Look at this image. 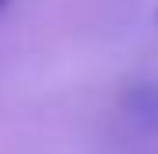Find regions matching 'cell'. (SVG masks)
<instances>
[{
	"mask_svg": "<svg viewBox=\"0 0 158 154\" xmlns=\"http://www.w3.org/2000/svg\"><path fill=\"white\" fill-rule=\"evenodd\" d=\"M0 4H4V0H0Z\"/></svg>",
	"mask_w": 158,
	"mask_h": 154,
	"instance_id": "cell-1",
	"label": "cell"
}]
</instances>
